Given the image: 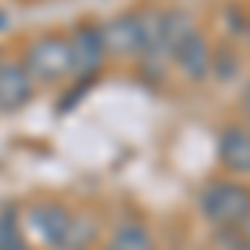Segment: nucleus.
<instances>
[{
  "instance_id": "nucleus-1",
  "label": "nucleus",
  "mask_w": 250,
  "mask_h": 250,
  "mask_svg": "<svg viewBox=\"0 0 250 250\" xmlns=\"http://www.w3.org/2000/svg\"><path fill=\"white\" fill-rule=\"evenodd\" d=\"M197 207L204 213V220L220 227V230H233L237 224H244L250 217V187L237 184V180H217L200 190Z\"/></svg>"
},
{
  "instance_id": "nucleus-2",
  "label": "nucleus",
  "mask_w": 250,
  "mask_h": 250,
  "mask_svg": "<svg viewBox=\"0 0 250 250\" xmlns=\"http://www.w3.org/2000/svg\"><path fill=\"white\" fill-rule=\"evenodd\" d=\"M23 67H27V74H30L34 83H60L63 77H70V47H67V37H60V34L37 37L27 47Z\"/></svg>"
},
{
  "instance_id": "nucleus-3",
  "label": "nucleus",
  "mask_w": 250,
  "mask_h": 250,
  "mask_svg": "<svg viewBox=\"0 0 250 250\" xmlns=\"http://www.w3.org/2000/svg\"><path fill=\"white\" fill-rule=\"evenodd\" d=\"M67 47H70V74L77 77H94L107 60L100 23H77L67 37Z\"/></svg>"
},
{
  "instance_id": "nucleus-4",
  "label": "nucleus",
  "mask_w": 250,
  "mask_h": 250,
  "mask_svg": "<svg viewBox=\"0 0 250 250\" xmlns=\"http://www.w3.org/2000/svg\"><path fill=\"white\" fill-rule=\"evenodd\" d=\"M70 224H74V213L67 210L63 204H37V207L27 210V227L37 233V240L43 247L63 250Z\"/></svg>"
},
{
  "instance_id": "nucleus-5",
  "label": "nucleus",
  "mask_w": 250,
  "mask_h": 250,
  "mask_svg": "<svg viewBox=\"0 0 250 250\" xmlns=\"http://www.w3.org/2000/svg\"><path fill=\"white\" fill-rule=\"evenodd\" d=\"M107 57H140V14H117L100 23Z\"/></svg>"
},
{
  "instance_id": "nucleus-6",
  "label": "nucleus",
  "mask_w": 250,
  "mask_h": 250,
  "mask_svg": "<svg viewBox=\"0 0 250 250\" xmlns=\"http://www.w3.org/2000/svg\"><path fill=\"white\" fill-rule=\"evenodd\" d=\"M217 160L233 177H250V127L227 124L217 137Z\"/></svg>"
},
{
  "instance_id": "nucleus-7",
  "label": "nucleus",
  "mask_w": 250,
  "mask_h": 250,
  "mask_svg": "<svg viewBox=\"0 0 250 250\" xmlns=\"http://www.w3.org/2000/svg\"><path fill=\"white\" fill-rule=\"evenodd\" d=\"M34 97V80L23 60H0V114H14Z\"/></svg>"
},
{
  "instance_id": "nucleus-8",
  "label": "nucleus",
  "mask_w": 250,
  "mask_h": 250,
  "mask_svg": "<svg viewBox=\"0 0 250 250\" xmlns=\"http://www.w3.org/2000/svg\"><path fill=\"white\" fill-rule=\"evenodd\" d=\"M210 60H213V50H210V43H207V37L193 27L187 37L180 40V47L173 50V63L180 67V74L187 80H204L207 74H210Z\"/></svg>"
},
{
  "instance_id": "nucleus-9",
  "label": "nucleus",
  "mask_w": 250,
  "mask_h": 250,
  "mask_svg": "<svg viewBox=\"0 0 250 250\" xmlns=\"http://www.w3.org/2000/svg\"><path fill=\"white\" fill-rule=\"evenodd\" d=\"M104 250H154L150 227L140 224V220H120L114 230H110Z\"/></svg>"
},
{
  "instance_id": "nucleus-10",
  "label": "nucleus",
  "mask_w": 250,
  "mask_h": 250,
  "mask_svg": "<svg viewBox=\"0 0 250 250\" xmlns=\"http://www.w3.org/2000/svg\"><path fill=\"white\" fill-rule=\"evenodd\" d=\"M97 240V224L83 213H74V224H70V233H67V244L63 250H90V244Z\"/></svg>"
},
{
  "instance_id": "nucleus-11",
  "label": "nucleus",
  "mask_w": 250,
  "mask_h": 250,
  "mask_svg": "<svg viewBox=\"0 0 250 250\" xmlns=\"http://www.w3.org/2000/svg\"><path fill=\"white\" fill-rule=\"evenodd\" d=\"M0 250H30L14 210H3V213H0Z\"/></svg>"
},
{
  "instance_id": "nucleus-12",
  "label": "nucleus",
  "mask_w": 250,
  "mask_h": 250,
  "mask_svg": "<svg viewBox=\"0 0 250 250\" xmlns=\"http://www.w3.org/2000/svg\"><path fill=\"white\" fill-rule=\"evenodd\" d=\"M237 67H240V63L233 60L230 50H220V54H213V60H210V70H213L220 80H230L233 74H237Z\"/></svg>"
},
{
  "instance_id": "nucleus-13",
  "label": "nucleus",
  "mask_w": 250,
  "mask_h": 250,
  "mask_svg": "<svg viewBox=\"0 0 250 250\" xmlns=\"http://www.w3.org/2000/svg\"><path fill=\"white\" fill-rule=\"evenodd\" d=\"M244 114H247V120H250V83L244 87Z\"/></svg>"
},
{
  "instance_id": "nucleus-14",
  "label": "nucleus",
  "mask_w": 250,
  "mask_h": 250,
  "mask_svg": "<svg viewBox=\"0 0 250 250\" xmlns=\"http://www.w3.org/2000/svg\"><path fill=\"white\" fill-rule=\"evenodd\" d=\"M244 34H247V43H250V10H247V27H244Z\"/></svg>"
},
{
  "instance_id": "nucleus-15",
  "label": "nucleus",
  "mask_w": 250,
  "mask_h": 250,
  "mask_svg": "<svg viewBox=\"0 0 250 250\" xmlns=\"http://www.w3.org/2000/svg\"><path fill=\"white\" fill-rule=\"evenodd\" d=\"M3 23H7V17H3V10H0V30H3Z\"/></svg>"
},
{
  "instance_id": "nucleus-16",
  "label": "nucleus",
  "mask_w": 250,
  "mask_h": 250,
  "mask_svg": "<svg viewBox=\"0 0 250 250\" xmlns=\"http://www.w3.org/2000/svg\"><path fill=\"white\" fill-rule=\"evenodd\" d=\"M240 250H250V247H240Z\"/></svg>"
}]
</instances>
